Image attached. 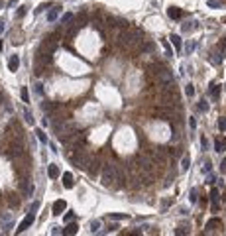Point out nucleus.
Returning a JSON list of instances; mask_svg holds the SVG:
<instances>
[{
  "instance_id": "1",
  "label": "nucleus",
  "mask_w": 226,
  "mask_h": 236,
  "mask_svg": "<svg viewBox=\"0 0 226 236\" xmlns=\"http://www.w3.org/2000/svg\"><path fill=\"white\" fill-rule=\"evenodd\" d=\"M116 173H118V171H116V167H114V165H104V169H102V175H100V179H102V185H104V187H112V185H114V181H116Z\"/></svg>"
},
{
  "instance_id": "2",
  "label": "nucleus",
  "mask_w": 226,
  "mask_h": 236,
  "mask_svg": "<svg viewBox=\"0 0 226 236\" xmlns=\"http://www.w3.org/2000/svg\"><path fill=\"white\" fill-rule=\"evenodd\" d=\"M120 45L122 47H130V45H134V44H140V34L138 32H132V30H126V32H122L120 34Z\"/></svg>"
},
{
  "instance_id": "3",
  "label": "nucleus",
  "mask_w": 226,
  "mask_h": 236,
  "mask_svg": "<svg viewBox=\"0 0 226 236\" xmlns=\"http://www.w3.org/2000/svg\"><path fill=\"white\" fill-rule=\"evenodd\" d=\"M8 155H10V158H20V155H24V142H22V136H16V138L12 140L10 148H8Z\"/></svg>"
},
{
  "instance_id": "4",
  "label": "nucleus",
  "mask_w": 226,
  "mask_h": 236,
  "mask_svg": "<svg viewBox=\"0 0 226 236\" xmlns=\"http://www.w3.org/2000/svg\"><path fill=\"white\" fill-rule=\"evenodd\" d=\"M59 45V40H57V34H51L47 37H43V41H41V49L47 51V53H53L55 49H57Z\"/></svg>"
},
{
  "instance_id": "5",
  "label": "nucleus",
  "mask_w": 226,
  "mask_h": 236,
  "mask_svg": "<svg viewBox=\"0 0 226 236\" xmlns=\"http://www.w3.org/2000/svg\"><path fill=\"white\" fill-rule=\"evenodd\" d=\"M71 159H73V163L77 165V167H87L89 162H91V155H89L87 152H83V150H79V152H75L71 155Z\"/></svg>"
},
{
  "instance_id": "6",
  "label": "nucleus",
  "mask_w": 226,
  "mask_h": 236,
  "mask_svg": "<svg viewBox=\"0 0 226 236\" xmlns=\"http://www.w3.org/2000/svg\"><path fill=\"white\" fill-rule=\"evenodd\" d=\"M34 220H36V212H30V215H28L26 219H24V220H22V223H20V226H18V228H16V232H18V234L26 232V230L30 228L32 224H34Z\"/></svg>"
},
{
  "instance_id": "7",
  "label": "nucleus",
  "mask_w": 226,
  "mask_h": 236,
  "mask_svg": "<svg viewBox=\"0 0 226 236\" xmlns=\"http://www.w3.org/2000/svg\"><path fill=\"white\" fill-rule=\"evenodd\" d=\"M20 187H22L24 197H32V195H34V185H32L30 179H22V181H20Z\"/></svg>"
},
{
  "instance_id": "8",
  "label": "nucleus",
  "mask_w": 226,
  "mask_h": 236,
  "mask_svg": "<svg viewBox=\"0 0 226 236\" xmlns=\"http://www.w3.org/2000/svg\"><path fill=\"white\" fill-rule=\"evenodd\" d=\"M65 209H67V203H65L63 199H59V201L53 203V207H51V212H53L55 216H59L61 212H65Z\"/></svg>"
},
{
  "instance_id": "9",
  "label": "nucleus",
  "mask_w": 226,
  "mask_h": 236,
  "mask_svg": "<svg viewBox=\"0 0 226 236\" xmlns=\"http://www.w3.org/2000/svg\"><path fill=\"white\" fill-rule=\"evenodd\" d=\"M210 201H213V212L218 211V201H220V193H218V189H210Z\"/></svg>"
},
{
  "instance_id": "10",
  "label": "nucleus",
  "mask_w": 226,
  "mask_h": 236,
  "mask_svg": "<svg viewBox=\"0 0 226 236\" xmlns=\"http://www.w3.org/2000/svg\"><path fill=\"white\" fill-rule=\"evenodd\" d=\"M8 69H10L12 73H16V71L20 69V57H18V55H12V57L8 59Z\"/></svg>"
},
{
  "instance_id": "11",
  "label": "nucleus",
  "mask_w": 226,
  "mask_h": 236,
  "mask_svg": "<svg viewBox=\"0 0 226 236\" xmlns=\"http://www.w3.org/2000/svg\"><path fill=\"white\" fill-rule=\"evenodd\" d=\"M214 150L218 154H222L224 150H226V138H224V136H218V138L214 140Z\"/></svg>"
},
{
  "instance_id": "12",
  "label": "nucleus",
  "mask_w": 226,
  "mask_h": 236,
  "mask_svg": "<svg viewBox=\"0 0 226 236\" xmlns=\"http://www.w3.org/2000/svg\"><path fill=\"white\" fill-rule=\"evenodd\" d=\"M77 230H79V226L77 223H67V226H65L61 232H63L65 236H71V234H77Z\"/></svg>"
},
{
  "instance_id": "13",
  "label": "nucleus",
  "mask_w": 226,
  "mask_h": 236,
  "mask_svg": "<svg viewBox=\"0 0 226 236\" xmlns=\"http://www.w3.org/2000/svg\"><path fill=\"white\" fill-rule=\"evenodd\" d=\"M167 16L171 18V20H181L183 12L179 10V8H175V6H171V8H167Z\"/></svg>"
},
{
  "instance_id": "14",
  "label": "nucleus",
  "mask_w": 226,
  "mask_h": 236,
  "mask_svg": "<svg viewBox=\"0 0 226 236\" xmlns=\"http://www.w3.org/2000/svg\"><path fill=\"white\" fill-rule=\"evenodd\" d=\"M59 14H61V6H53L47 14V22H55L59 18Z\"/></svg>"
},
{
  "instance_id": "15",
  "label": "nucleus",
  "mask_w": 226,
  "mask_h": 236,
  "mask_svg": "<svg viewBox=\"0 0 226 236\" xmlns=\"http://www.w3.org/2000/svg\"><path fill=\"white\" fill-rule=\"evenodd\" d=\"M220 226H222V224H220V220H218V219H210L209 223H206V232H213V230H218Z\"/></svg>"
},
{
  "instance_id": "16",
  "label": "nucleus",
  "mask_w": 226,
  "mask_h": 236,
  "mask_svg": "<svg viewBox=\"0 0 226 236\" xmlns=\"http://www.w3.org/2000/svg\"><path fill=\"white\" fill-rule=\"evenodd\" d=\"M89 173H91V175H96L98 173V169H100V162H98V159H95V162H89Z\"/></svg>"
},
{
  "instance_id": "17",
  "label": "nucleus",
  "mask_w": 226,
  "mask_h": 236,
  "mask_svg": "<svg viewBox=\"0 0 226 236\" xmlns=\"http://www.w3.org/2000/svg\"><path fill=\"white\" fill-rule=\"evenodd\" d=\"M73 185H75V183H73V175H71V173H63V187L65 189H73Z\"/></svg>"
},
{
  "instance_id": "18",
  "label": "nucleus",
  "mask_w": 226,
  "mask_h": 236,
  "mask_svg": "<svg viewBox=\"0 0 226 236\" xmlns=\"http://www.w3.org/2000/svg\"><path fill=\"white\" fill-rule=\"evenodd\" d=\"M8 205H10L12 209H16V207H20V197H18L16 193H10V195H8Z\"/></svg>"
},
{
  "instance_id": "19",
  "label": "nucleus",
  "mask_w": 226,
  "mask_h": 236,
  "mask_svg": "<svg viewBox=\"0 0 226 236\" xmlns=\"http://www.w3.org/2000/svg\"><path fill=\"white\" fill-rule=\"evenodd\" d=\"M138 162L142 163V169H144V171H149V169H152V159H148V158H144V155H140Z\"/></svg>"
},
{
  "instance_id": "20",
  "label": "nucleus",
  "mask_w": 226,
  "mask_h": 236,
  "mask_svg": "<svg viewBox=\"0 0 226 236\" xmlns=\"http://www.w3.org/2000/svg\"><path fill=\"white\" fill-rule=\"evenodd\" d=\"M47 175H49L51 179H57V177H59V167H57V165H55V163H49Z\"/></svg>"
},
{
  "instance_id": "21",
  "label": "nucleus",
  "mask_w": 226,
  "mask_h": 236,
  "mask_svg": "<svg viewBox=\"0 0 226 236\" xmlns=\"http://www.w3.org/2000/svg\"><path fill=\"white\" fill-rule=\"evenodd\" d=\"M153 159L157 163H165V154H163V150H155V152H153Z\"/></svg>"
},
{
  "instance_id": "22",
  "label": "nucleus",
  "mask_w": 226,
  "mask_h": 236,
  "mask_svg": "<svg viewBox=\"0 0 226 236\" xmlns=\"http://www.w3.org/2000/svg\"><path fill=\"white\" fill-rule=\"evenodd\" d=\"M77 22H79V26H85V24L89 22V14L87 12H81V14H77Z\"/></svg>"
},
{
  "instance_id": "23",
  "label": "nucleus",
  "mask_w": 226,
  "mask_h": 236,
  "mask_svg": "<svg viewBox=\"0 0 226 236\" xmlns=\"http://www.w3.org/2000/svg\"><path fill=\"white\" fill-rule=\"evenodd\" d=\"M36 136H37V140H40L41 144H47V136H45V132L41 130V128H37V130H36Z\"/></svg>"
},
{
  "instance_id": "24",
  "label": "nucleus",
  "mask_w": 226,
  "mask_h": 236,
  "mask_svg": "<svg viewBox=\"0 0 226 236\" xmlns=\"http://www.w3.org/2000/svg\"><path fill=\"white\" fill-rule=\"evenodd\" d=\"M210 94H213L214 98H218V94H220V85H216V83H210Z\"/></svg>"
},
{
  "instance_id": "25",
  "label": "nucleus",
  "mask_w": 226,
  "mask_h": 236,
  "mask_svg": "<svg viewBox=\"0 0 226 236\" xmlns=\"http://www.w3.org/2000/svg\"><path fill=\"white\" fill-rule=\"evenodd\" d=\"M24 120H26V122H28V124H30V126L34 124V114H32V112L28 110V108L24 110Z\"/></svg>"
},
{
  "instance_id": "26",
  "label": "nucleus",
  "mask_w": 226,
  "mask_h": 236,
  "mask_svg": "<svg viewBox=\"0 0 226 236\" xmlns=\"http://www.w3.org/2000/svg\"><path fill=\"white\" fill-rule=\"evenodd\" d=\"M20 97H22V101H24V102H30V93H28V87H22Z\"/></svg>"
},
{
  "instance_id": "27",
  "label": "nucleus",
  "mask_w": 226,
  "mask_h": 236,
  "mask_svg": "<svg viewBox=\"0 0 226 236\" xmlns=\"http://www.w3.org/2000/svg\"><path fill=\"white\" fill-rule=\"evenodd\" d=\"M34 91H36L37 97H43V85H41V83H36V85H34Z\"/></svg>"
},
{
  "instance_id": "28",
  "label": "nucleus",
  "mask_w": 226,
  "mask_h": 236,
  "mask_svg": "<svg viewBox=\"0 0 226 236\" xmlns=\"http://www.w3.org/2000/svg\"><path fill=\"white\" fill-rule=\"evenodd\" d=\"M222 57H224V55L216 53V55H213V57H210V63H214V65H220V63H222Z\"/></svg>"
},
{
  "instance_id": "29",
  "label": "nucleus",
  "mask_w": 226,
  "mask_h": 236,
  "mask_svg": "<svg viewBox=\"0 0 226 236\" xmlns=\"http://www.w3.org/2000/svg\"><path fill=\"white\" fill-rule=\"evenodd\" d=\"M189 165H191V158H189V155H185V158L181 159V167L183 169H189Z\"/></svg>"
},
{
  "instance_id": "30",
  "label": "nucleus",
  "mask_w": 226,
  "mask_h": 236,
  "mask_svg": "<svg viewBox=\"0 0 226 236\" xmlns=\"http://www.w3.org/2000/svg\"><path fill=\"white\" fill-rule=\"evenodd\" d=\"M169 40H171V41H173V45H175V47H177V49H179V47H181V37H179V36H175V34H173L171 37H169Z\"/></svg>"
},
{
  "instance_id": "31",
  "label": "nucleus",
  "mask_w": 226,
  "mask_h": 236,
  "mask_svg": "<svg viewBox=\"0 0 226 236\" xmlns=\"http://www.w3.org/2000/svg\"><path fill=\"white\" fill-rule=\"evenodd\" d=\"M26 12H28V6H20V8L16 10V16H18V18H24Z\"/></svg>"
},
{
  "instance_id": "32",
  "label": "nucleus",
  "mask_w": 226,
  "mask_h": 236,
  "mask_svg": "<svg viewBox=\"0 0 226 236\" xmlns=\"http://www.w3.org/2000/svg\"><path fill=\"white\" fill-rule=\"evenodd\" d=\"M195 24H197V22H187V24H183V26H181L183 32H191L193 28H195Z\"/></svg>"
},
{
  "instance_id": "33",
  "label": "nucleus",
  "mask_w": 226,
  "mask_h": 236,
  "mask_svg": "<svg viewBox=\"0 0 226 236\" xmlns=\"http://www.w3.org/2000/svg\"><path fill=\"white\" fill-rule=\"evenodd\" d=\"M98 226H100V220H92V223L89 224V228H91V232H96Z\"/></svg>"
},
{
  "instance_id": "34",
  "label": "nucleus",
  "mask_w": 226,
  "mask_h": 236,
  "mask_svg": "<svg viewBox=\"0 0 226 236\" xmlns=\"http://www.w3.org/2000/svg\"><path fill=\"white\" fill-rule=\"evenodd\" d=\"M197 108H199L201 112H206V110H209V105H206V101H201L199 105H197Z\"/></svg>"
},
{
  "instance_id": "35",
  "label": "nucleus",
  "mask_w": 226,
  "mask_h": 236,
  "mask_svg": "<svg viewBox=\"0 0 226 236\" xmlns=\"http://www.w3.org/2000/svg\"><path fill=\"white\" fill-rule=\"evenodd\" d=\"M73 14H63V18H61V24H69V22H71L73 20Z\"/></svg>"
},
{
  "instance_id": "36",
  "label": "nucleus",
  "mask_w": 226,
  "mask_h": 236,
  "mask_svg": "<svg viewBox=\"0 0 226 236\" xmlns=\"http://www.w3.org/2000/svg\"><path fill=\"white\" fill-rule=\"evenodd\" d=\"M49 6H51V4H49V2H45V4H43V2H41V4H40V6H37V8H36V14H40L41 10H45V8H49Z\"/></svg>"
},
{
  "instance_id": "37",
  "label": "nucleus",
  "mask_w": 226,
  "mask_h": 236,
  "mask_svg": "<svg viewBox=\"0 0 226 236\" xmlns=\"http://www.w3.org/2000/svg\"><path fill=\"white\" fill-rule=\"evenodd\" d=\"M185 94H187V97H193V94H195V89H193V85H187V87H185Z\"/></svg>"
},
{
  "instance_id": "38",
  "label": "nucleus",
  "mask_w": 226,
  "mask_h": 236,
  "mask_svg": "<svg viewBox=\"0 0 226 236\" xmlns=\"http://www.w3.org/2000/svg\"><path fill=\"white\" fill-rule=\"evenodd\" d=\"M218 128H220V132H226V118H220L218 120Z\"/></svg>"
},
{
  "instance_id": "39",
  "label": "nucleus",
  "mask_w": 226,
  "mask_h": 236,
  "mask_svg": "<svg viewBox=\"0 0 226 236\" xmlns=\"http://www.w3.org/2000/svg\"><path fill=\"white\" fill-rule=\"evenodd\" d=\"M63 220H65V223H71V220H73V211H67V212H65Z\"/></svg>"
},
{
  "instance_id": "40",
  "label": "nucleus",
  "mask_w": 226,
  "mask_h": 236,
  "mask_svg": "<svg viewBox=\"0 0 226 236\" xmlns=\"http://www.w3.org/2000/svg\"><path fill=\"white\" fill-rule=\"evenodd\" d=\"M187 232H189V228H187V226H179V228L175 230V234H179V236H181V234H187Z\"/></svg>"
},
{
  "instance_id": "41",
  "label": "nucleus",
  "mask_w": 226,
  "mask_h": 236,
  "mask_svg": "<svg viewBox=\"0 0 226 236\" xmlns=\"http://www.w3.org/2000/svg\"><path fill=\"white\" fill-rule=\"evenodd\" d=\"M193 49H195V41H189V44H187V47H185V53L189 55V53H191Z\"/></svg>"
},
{
  "instance_id": "42",
  "label": "nucleus",
  "mask_w": 226,
  "mask_h": 236,
  "mask_svg": "<svg viewBox=\"0 0 226 236\" xmlns=\"http://www.w3.org/2000/svg\"><path fill=\"white\" fill-rule=\"evenodd\" d=\"M37 209H40V203H32V207H30V212H37Z\"/></svg>"
},
{
  "instance_id": "43",
  "label": "nucleus",
  "mask_w": 226,
  "mask_h": 236,
  "mask_svg": "<svg viewBox=\"0 0 226 236\" xmlns=\"http://www.w3.org/2000/svg\"><path fill=\"white\" fill-rule=\"evenodd\" d=\"M201 146H202V148H209V142H206V138H205V136H202V138H201Z\"/></svg>"
},
{
  "instance_id": "44",
  "label": "nucleus",
  "mask_w": 226,
  "mask_h": 236,
  "mask_svg": "<svg viewBox=\"0 0 226 236\" xmlns=\"http://www.w3.org/2000/svg\"><path fill=\"white\" fill-rule=\"evenodd\" d=\"M209 6H210V8H218V6H220V4H218V2H216V0H209Z\"/></svg>"
},
{
  "instance_id": "45",
  "label": "nucleus",
  "mask_w": 226,
  "mask_h": 236,
  "mask_svg": "<svg viewBox=\"0 0 226 236\" xmlns=\"http://www.w3.org/2000/svg\"><path fill=\"white\" fill-rule=\"evenodd\" d=\"M214 181H216V177H214V175H209V177H206V183H209V185H213Z\"/></svg>"
},
{
  "instance_id": "46",
  "label": "nucleus",
  "mask_w": 226,
  "mask_h": 236,
  "mask_svg": "<svg viewBox=\"0 0 226 236\" xmlns=\"http://www.w3.org/2000/svg\"><path fill=\"white\" fill-rule=\"evenodd\" d=\"M191 201H193V203L197 201V189H193V191H191Z\"/></svg>"
},
{
  "instance_id": "47",
  "label": "nucleus",
  "mask_w": 226,
  "mask_h": 236,
  "mask_svg": "<svg viewBox=\"0 0 226 236\" xmlns=\"http://www.w3.org/2000/svg\"><path fill=\"white\" fill-rule=\"evenodd\" d=\"M110 219H114V220H120V219H126V215H112Z\"/></svg>"
},
{
  "instance_id": "48",
  "label": "nucleus",
  "mask_w": 226,
  "mask_h": 236,
  "mask_svg": "<svg viewBox=\"0 0 226 236\" xmlns=\"http://www.w3.org/2000/svg\"><path fill=\"white\" fill-rule=\"evenodd\" d=\"M61 230H59V226H53V228H51V234H59Z\"/></svg>"
},
{
  "instance_id": "49",
  "label": "nucleus",
  "mask_w": 226,
  "mask_h": 236,
  "mask_svg": "<svg viewBox=\"0 0 226 236\" xmlns=\"http://www.w3.org/2000/svg\"><path fill=\"white\" fill-rule=\"evenodd\" d=\"M210 167H213V163L206 162V163H205V171H210Z\"/></svg>"
},
{
  "instance_id": "50",
  "label": "nucleus",
  "mask_w": 226,
  "mask_h": 236,
  "mask_svg": "<svg viewBox=\"0 0 226 236\" xmlns=\"http://www.w3.org/2000/svg\"><path fill=\"white\" fill-rule=\"evenodd\" d=\"M220 49H222L224 53H226V37H224V41H222V44H220Z\"/></svg>"
},
{
  "instance_id": "51",
  "label": "nucleus",
  "mask_w": 226,
  "mask_h": 236,
  "mask_svg": "<svg viewBox=\"0 0 226 236\" xmlns=\"http://www.w3.org/2000/svg\"><path fill=\"white\" fill-rule=\"evenodd\" d=\"M189 126H191V128H195V126H197V122H195V118H191V120H189Z\"/></svg>"
},
{
  "instance_id": "52",
  "label": "nucleus",
  "mask_w": 226,
  "mask_h": 236,
  "mask_svg": "<svg viewBox=\"0 0 226 236\" xmlns=\"http://www.w3.org/2000/svg\"><path fill=\"white\" fill-rule=\"evenodd\" d=\"M220 169H222V171H226V159H222V163H220Z\"/></svg>"
},
{
  "instance_id": "53",
  "label": "nucleus",
  "mask_w": 226,
  "mask_h": 236,
  "mask_svg": "<svg viewBox=\"0 0 226 236\" xmlns=\"http://www.w3.org/2000/svg\"><path fill=\"white\" fill-rule=\"evenodd\" d=\"M2 32H4V22L0 20V34H2Z\"/></svg>"
},
{
  "instance_id": "54",
  "label": "nucleus",
  "mask_w": 226,
  "mask_h": 236,
  "mask_svg": "<svg viewBox=\"0 0 226 236\" xmlns=\"http://www.w3.org/2000/svg\"><path fill=\"white\" fill-rule=\"evenodd\" d=\"M4 6V0H0V8H2Z\"/></svg>"
},
{
  "instance_id": "55",
  "label": "nucleus",
  "mask_w": 226,
  "mask_h": 236,
  "mask_svg": "<svg viewBox=\"0 0 226 236\" xmlns=\"http://www.w3.org/2000/svg\"><path fill=\"white\" fill-rule=\"evenodd\" d=\"M224 89H226V87H224Z\"/></svg>"
}]
</instances>
